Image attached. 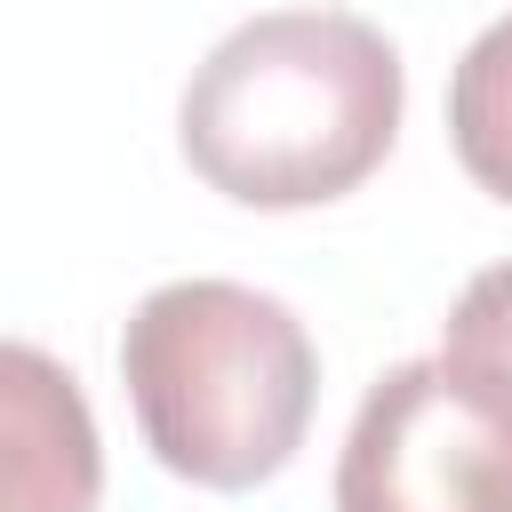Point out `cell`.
Listing matches in <instances>:
<instances>
[{
  "mask_svg": "<svg viewBox=\"0 0 512 512\" xmlns=\"http://www.w3.org/2000/svg\"><path fill=\"white\" fill-rule=\"evenodd\" d=\"M400 96V56L368 16L272 8L208 48L176 136L208 192L240 208H320L384 168Z\"/></svg>",
  "mask_w": 512,
  "mask_h": 512,
  "instance_id": "cell-1",
  "label": "cell"
},
{
  "mask_svg": "<svg viewBox=\"0 0 512 512\" xmlns=\"http://www.w3.org/2000/svg\"><path fill=\"white\" fill-rule=\"evenodd\" d=\"M120 376L144 448L192 488L272 480L320 400V352L304 320L240 280H168L120 336Z\"/></svg>",
  "mask_w": 512,
  "mask_h": 512,
  "instance_id": "cell-2",
  "label": "cell"
},
{
  "mask_svg": "<svg viewBox=\"0 0 512 512\" xmlns=\"http://www.w3.org/2000/svg\"><path fill=\"white\" fill-rule=\"evenodd\" d=\"M336 512H512V416L440 352L400 360L344 432Z\"/></svg>",
  "mask_w": 512,
  "mask_h": 512,
  "instance_id": "cell-3",
  "label": "cell"
},
{
  "mask_svg": "<svg viewBox=\"0 0 512 512\" xmlns=\"http://www.w3.org/2000/svg\"><path fill=\"white\" fill-rule=\"evenodd\" d=\"M104 440L88 392L40 344L0 336V512H96Z\"/></svg>",
  "mask_w": 512,
  "mask_h": 512,
  "instance_id": "cell-4",
  "label": "cell"
},
{
  "mask_svg": "<svg viewBox=\"0 0 512 512\" xmlns=\"http://www.w3.org/2000/svg\"><path fill=\"white\" fill-rule=\"evenodd\" d=\"M448 136L480 192L512 200V16H496L448 80Z\"/></svg>",
  "mask_w": 512,
  "mask_h": 512,
  "instance_id": "cell-5",
  "label": "cell"
},
{
  "mask_svg": "<svg viewBox=\"0 0 512 512\" xmlns=\"http://www.w3.org/2000/svg\"><path fill=\"white\" fill-rule=\"evenodd\" d=\"M440 360L512 416V264H488V272L456 296L448 336H440Z\"/></svg>",
  "mask_w": 512,
  "mask_h": 512,
  "instance_id": "cell-6",
  "label": "cell"
}]
</instances>
